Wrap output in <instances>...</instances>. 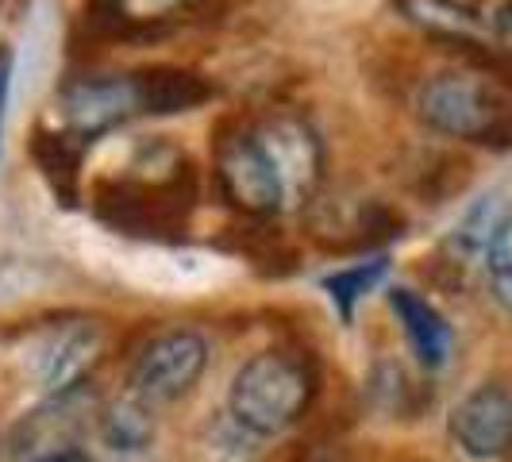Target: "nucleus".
<instances>
[{
  "label": "nucleus",
  "mask_w": 512,
  "mask_h": 462,
  "mask_svg": "<svg viewBox=\"0 0 512 462\" xmlns=\"http://www.w3.org/2000/svg\"><path fill=\"white\" fill-rule=\"evenodd\" d=\"M316 393V374L308 359L293 351H258L239 366L228 393L231 420L251 436H282L293 428Z\"/></svg>",
  "instance_id": "obj_3"
},
{
  "label": "nucleus",
  "mask_w": 512,
  "mask_h": 462,
  "mask_svg": "<svg viewBox=\"0 0 512 462\" xmlns=\"http://www.w3.org/2000/svg\"><path fill=\"white\" fill-rule=\"evenodd\" d=\"M101 439L116 455H139L154 443V412L143 397H120L101 409Z\"/></svg>",
  "instance_id": "obj_16"
},
{
  "label": "nucleus",
  "mask_w": 512,
  "mask_h": 462,
  "mask_svg": "<svg viewBox=\"0 0 512 462\" xmlns=\"http://www.w3.org/2000/svg\"><path fill=\"white\" fill-rule=\"evenodd\" d=\"M389 274V258H366V262H355V266H343L328 278H320V289L328 293V301L335 305V312L343 320H355V305L374 289Z\"/></svg>",
  "instance_id": "obj_17"
},
{
  "label": "nucleus",
  "mask_w": 512,
  "mask_h": 462,
  "mask_svg": "<svg viewBox=\"0 0 512 462\" xmlns=\"http://www.w3.org/2000/svg\"><path fill=\"white\" fill-rule=\"evenodd\" d=\"M39 462H97V459L85 455V451H77V447H66V451H54V455H47V459Z\"/></svg>",
  "instance_id": "obj_22"
},
{
  "label": "nucleus",
  "mask_w": 512,
  "mask_h": 462,
  "mask_svg": "<svg viewBox=\"0 0 512 462\" xmlns=\"http://www.w3.org/2000/svg\"><path fill=\"white\" fill-rule=\"evenodd\" d=\"M58 112H62V131L77 135L89 147L93 139L143 116L135 74L74 77L58 89Z\"/></svg>",
  "instance_id": "obj_6"
},
{
  "label": "nucleus",
  "mask_w": 512,
  "mask_h": 462,
  "mask_svg": "<svg viewBox=\"0 0 512 462\" xmlns=\"http://www.w3.org/2000/svg\"><path fill=\"white\" fill-rule=\"evenodd\" d=\"M193 4L197 0H85L81 24L104 43H143L166 35Z\"/></svg>",
  "instance_id": "obj_10"
},
{
  "label": "nucleus",
  "mask_w": 512,
  "mask_h": 462,
  "mask_svg": "<svg viewBox=\"0 0 512 462\" xmlns=\"http://www.w3.org/2000/svg\"><path fill=\"white\" fill-rule=\"evenodd\" d=\"M393 8L401 12V20L420 27L428 39L443 43L447 51L462 47V43H474V39H486L489 31L482 12L462 4V0H393Z\"/></svg>",
  "instance_id": "obj_14"
},
{
  "label": "nucleus",
  "mask_w": 512,
  "mask_h": 462,
  "mask_svg": "<svg viewBox=\"0 0 512 462\" xmlns=\"http://www.w3.org/2000/svg\"><path fill=\"white\" fill-rule=\"evenodd\" d=\"M486 24H489V31H493V39H497V43L512 47V0H501V4L493 8V16H489Z\"/></svg>",
  "instance_id": "obj_21"
},
{
  "label": "nucleus",
  "mask_w": 512,
  "mask_h": 462,
  "mask_svg": "<svg viewBox=\"0 0 512 462\" xmlns=\"http://www.w3.org/2000/svg\"><path fill=\"white\" fill-rule=\"evenodd\" d=\"M12 47H0V143H4V120H8V97H12Z\"/></svg>",
  "instance_id": "obj_20"
},
{
  "label": "nucleus",
  "mask_w": 512,
  "mask_h": 462,
  "mask_svg": "<svg viewBox=\"0 0 512 462\" xmlns=\"http://www.w3.org/2000/svg\"><path fill=\"white\" fill-rule=\"evenodd\" d=\"M201 201L197 166L174 154L158 174H120L101 178L89 193V205L112 231L143 239H178Z\"/></svg>",
  "instance_id": "obj_1"
},
{
  "label": "nucleus",
  "mask_w": 512,
  "mask_h": 462,
  "mask_svg": "<svg viewBox=\"0 0 512 462\" xmlns=\"http://www.w3.org/2000/svg\"><path fill=\"white\" fill-rule=\"evenodd\" d=\"M101 355V328L74 320L66 328L51 332L35 351V374L51 393H62L70 385L85 382V370Z\"/></svg>",
  "instance_id": "obj_11"
},
{
  "label": "nucleus",
  "mask_w": 512,
  "mask_h": 462,
  "mask_svg": "<svg viewBox=\"0 0 512 462\" xmlns=\"http://www.w3.org/2000/svg\"><path fill=\"white\" fill-rule=\"evenodd\" d=\"M4 274H8V262H0V278H4Z\"/></svg>",
  "instance_id": "obj_23"
},
{
  "label": "nucleus",
  "mask_w": 512,
  "mask_h": 462,
  "mask_svg": "<svg viewBox=\"0 0 512 462\" xmlns=\"http://www.w3.org/2000/svg\"><path fill=\"white\" fill-rule=\"evenodd\" d=\"M505 220H501V205H497V197H482L478 205L470 208L466 216H462L455 231H451V239H447V251L455 258H474V255H486L489 243H493V235L501 228Z\"/></svg>",
  "instance_id": "obj_18"
},
{
  "label": "nucleus",
  "mask_w": 512,
  "mask_h": 462,
  "mask_svg": "<svg viewBox=\"0 0 512 462\" xmlns=\"http://www.w3.org/2000/svg\"><path fill=\"white\" fill-rule=\"evenodd\" d=\"M389 308L401 320L405 339H409L412 355L420 359V366H428V370L447 366L455 335H451V324L443 320V312L432 301H424L416 289H389Z\"/></svg>",
  "instance_id": "obj_13"
},
{
  "label": "nucleus",
  "mask_w": 512,
  "mask_h": 462,
  "mask_svg": "<svg viewBox=\"0 0 512 462\" xmlns=\"http://www.w3.org/2000/svg\"><path fill=\"white\" fill-rule=\"evenodd\" d=\"M451 439L466 459L497 462L512 451V389L486 382L451 409Z\"/></svg>",
  "instance_id": "obj_9"
},
{
  "label": "nucleus",
  "mask_w": 512,
  "mask_h": 462,
  "mask_svg": "<svg viewBox=\"0 0 512 462\" xmlns=\"http://www.w3.org/2000/svg\"><path fill=\"white\" fill-rule=\"evenodd\" d=\"M216 185H220V197L251 220H270V216L285 212L282 178H278L255 124H235V128L220 131Z\"/></svg>",
  "instance_id": "obj_4"
},
{
  "label": "nucleus",
  "mask_w": 512,
  "mask_h": 462,
  "mask_svg": "<svg viewBox=\"0 0 512 462\" xmlns=\"http://www.w3.org/2000/svg\"><path fill=\"white\" fill-rule=\"evenodd\" d=\"M270 162L282 178L285 189V208H301L316 197L320 181H324V143L312 131L308 120L293 116V112H274L255 124Z\"/></svg>",
  "instance_id": "obj_8"
},
{
  "label": "nucleus",
  "mask_w": 512,
  "mask_h": 462,
  "mask_svg": "<svg viewBox=\"0 0 512 462\" xmlns=\"http://www.w3.org/2000/svg\"><path fill=\"white\" fill-rule=\"evenodd\" d=\"M486 270H489V285H493L497 301L512 312V216L497 228L493 243H489Z\"/></svg>",
  "instance_id": "obj_19"
},
{
  "label": "nucleus",
  "mask_w": 512,
  "mask_h": 462,
  "mask_svg": "<svg viewBox=\"0 0 512 462\" xmlns=\"http://www.w3.org/2000/svg\"><path fill=\"white\" fill-rule=\"evenodd\" d=\"M31 158L39 166L43 181L51 185L54 201L74 208L81 201V162H85V143L62 128H39L31 135Z\"/></svg>",
  "instance_id": "obj_15"
},
{
  "label": "nucleus",
  "mask_w": 512,
  "mask_h": 462,
  "mask_svg": "<svg viewBox=\"0 0 512 462\" xmlns=\"http://www.w3.org/2000/svg\"><path fill=\"white\" fill-rule=\"evenodd\" d=\"M208 366V343L189 328H174V332L154 335L151 343L135 355L131 362L128 385L135 397H143L147 405H162V401H178L185 397L197 378Z\"/></svg>",
  "instance_id": "obj_7"
},
{
  "label": "nucleus",
  "mask_w": 512,
  "mask_h": 462,
  "mask_svg": "<svg viewBox=\"0 0 512 462\" xmlns=\"http://www.w3.org/2000/svg\"><path fill=\"white\" fill-rule=\"evenodd\" d=\"M416 108L436 135L489 151H512V97L478 70H443L428 77Z\"/></svg>",
  "instance_id": "obj_2"
},
{
  "label": "nucleus",
  "mask_w": 512,
  "mask_h": 462,
  "mask_svg": "<svg viewBox=\"0 0 512 462\" xmlns=\"http://www.w3.org/2000/svg\"><path fill=\"white\" fill-rule=\"evenodd\" d=\"M135 85H139L143 116H181L216 97V85L205 74L189 66H170V62L135 70Z\"/></svg>",
  "instance_id": "obj_12"
},
{
  "label": "nucleus",
  "mask_w": 512,
  "mask_h": 462,
  "mask_svg": "<svg viewBox=\"0 0 512 462\" xmlns=\"http://www.w3.org/2000/svg\"><path fill=\"white\" fill-rule=\"evenodd\" d=\"M97 412V393L89 382H77L62 393H51L43 405L24 412L16 424L4 428L0 436V459L4 462H39L74 447L77 432L89 424Z\"/></svg>",
  "instance_id": "obj_5"
}]
</instances>
